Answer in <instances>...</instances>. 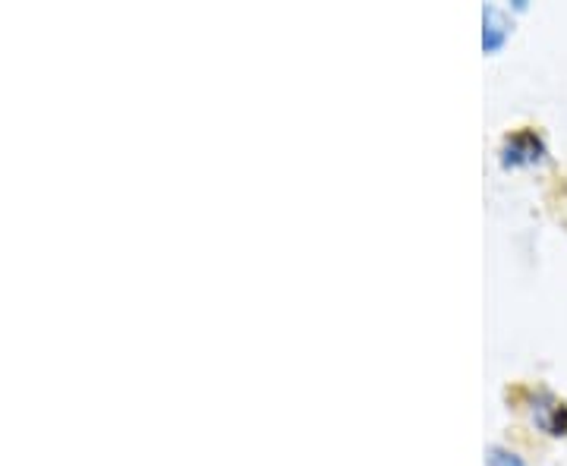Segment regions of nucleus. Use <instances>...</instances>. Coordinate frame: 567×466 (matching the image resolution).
I'll return each instance as SVG.
<instances>
[{
    "label": "nucleus",
    "mask_w": 567,
    "mask_h": 466,
    "mask_svg": "<svg viewBox=\"0 0 567 466\" xmlns=\"http://www.w3.org/2000/svg\"><path fill=\"white\" fill-rule=\"evenodd\" d=\"M524 410L536 432L548 438H567V401L558 397L551 387L536 385L524 391Z\"/></svg>",
    "instance_id": "nucleus-1"
},
{
    "label": "nucleus",
    "mask_w": 567,
    "mask_h": 466,
    "mask_svg": "<svg viewBox=\"0 0 567 466\" xmlns=\"http://www.w3.org/2000/svg\"><path fill=\"white\" fill-rule=\"evenodd\" d=\"M548 162V145L539 130L524 126L507 133L502 145H498V164L502 170H533Z\"/></svg>",
    "instance_id": "nucleus-2"
},
{
    "label": "nucleus",
    "mask_w": 567,
    "mask_h": 466,
    "mask_svg": "<svg viewBox=\"0 0 567 466\" xmlns=\"http://www.w3.org/2000/svg\"><path fill=\"white\" fill-rule=\"evenodd\" d=\"M514 35V20L507 17L502 7H486L483 10V51L486 54H498L507 41Z\"/></svg>",
    "instance_id": "nucleus-3"
},
{
    "label": "nucleus",
    "mask_w": 567,
    "mask_h": 466,
    "mask_svg": "<svg viewBox=\"0 0 567 466\" xmlns=\"http://www.w3.org/2000/svg\"><path fill=\"white\" fill-rule=\"evenodd\" d=\"M486 466H527V460L520 454H514L511 447L492 445L486 451Z\"/></svg>",
    "instance_id": "nucleus-4"
}]
</instances>
